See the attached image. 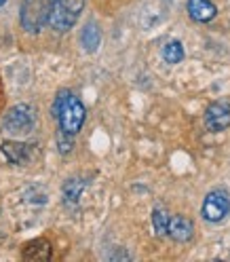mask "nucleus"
Returning <instances> with one entry per match:
<instances>
[{
  "mask_svg": "<svg viewBox=\"0 0 230 262\" xmlns=\"http://www.w3.org/2000/svg\"><path fill=\"white\" fill-rule=\"evenodd\" d=\"M24 260H51V243L47 239H34L26 243L24 248Z\"/></svg>",
  "mask_w": 230,
  "mask_h": 262,
  "instance_id": "nucleus-10",
  "label": "nucleus"
},
{
  "mask_svg": "<svg viewBox=\"0 0 230 262\" xmlns=\"http://www.w3.org/2000/svg\"><path fill=\"white\" fill-rule=\"evenodd\" d=\"M0 150L9 159L13 165H28L32 155H34V144H24V142H3Z\"/></svg>",
  "mask_w": 230,
  "mask_h": 262,
  "instance_id": "nucleus-6",
  "label": "nucleus"
},
{
  "mask_svg": "<svg viewBox=\"0 0 230 262\" xmlns=\"http://www.w3.org/2000/svg\"><path fill=\"white\" fill-rule=\"evenodd\" d=\"M163 59L167 63H179L184 59V47L177 40H169L165 47H163Z\"/></svg>",
  "mask_w": 230,
  "mask_h": 262,
  "instance_id": "nucleus-13",
  "label": "nucleus"
},
{
  "mask_svg": "<svg viewBox=\"0 0 230 262\" xmlns=\"http://www.w3.org/2000/svg\"><path fill=\"white\" fill-rule=\"evenodd\" d=\"M5 3H7V0H0V7H5Z\"/></svg>",
  "mask_w": 230,
  "mask_h": 262,
  "instance_id": "nucleus-16",
  "label": "nucleus"
},
{
  "mask_svg": "<svg viewBox=\"0 0 230 262\" xmlns=\"http://www.w3.org/2000/svg\"><path fill=\"white\" fill-rule=\"evenodd\" d=\"M192 233H194V224H192L188 218L175 216V218L169 220V233H167V235H169L173 241L186 243V241L192 239Z\"/></svg>",
  "mask_w": 230,
  "mask_h": 262,
  "instance_id": "nucleus-9",
  "label": "nucleus"
},
{
  "mask_svg": "<svg viewBox=\"0 0 230 262\" xmlns=\"http://www.w3.org/2000/svg\"><path fill=\"white\" fill-rule=\"evenodd\" d=\"M85 188H87V182H85L83 178H72V180H68V182L63 184V196H65V203L76 205L80 192H83Z\"/></svg>",
  "mask_w": 230,
  "mask_h": 262,
  "instance_id": "nucleus-12",
  "label": "nucleus"
},
{
  "mask_svg": "<svg viewBox=\"0 0 230 262\" xmlns=\"http://www.w3.org/2000/svg\"><path fill=\"white\" fill-rule=\"evenodd\" d=\"M230 211V199L224 190H211L203 201V218L209 222H222Z\"/></svg>",
  "mask_w": 230,
  "mask_h": 262,
  "instance_id": "nucleus-5",
  "label": "nucleus"
},
{
  "mask_svg": "<svg viewBox=\"0 0 230 262\" xmlns=\"http://www.w3.org/2000/svg\"><path fill=\"white\" fill-rule=\"evenodd\" d=\"M80 42H83L85 51L93 53L95 49L100 47V42H102V32H100V28H97L95 24H87L85 30H83V34H80Z\"/></svg>",
  "mask_w": 230,
  "mask_h": 262,
  "instance_id": "nucleus-11",
  "label": "nucleus"
},
{
  "mask_svg": "<svg viewBox=\"0 0 230 262\" xmlns=\"http://www.w3.org/2000/svg\"><path fill=\"white\" fill-rule=\"evenodd\" d=\"M51 114L59 121V129L68 131V134L74 136V134L80 131V127H83L87 110H85L83 102H80L72 91L61 89L55 95V102L51 106Z\"/></svg>",
  "mask_w": 230,
  "mask_h": 262,
  "instance_id": "nucleus-1",
  "label": "nucleus"
},
{
  "mask_svg": "<svg viewBox=\"0 0 230 262\" xmlns=\"http://www.w3.org/2000/svg\"><path fill=\"white\" fill-rule=\"evenodd\" d=\"M188 15L194 21L207 24L218 15V9L211 0H188Z\"/></svg>",
  "mask_w": 230,
  "mask_h": 262,
  "instance_id": "nucleus-8",
  "label": "nucleus"
},
{
  "mask_svg": "<svg viewBox=\"0 0 230 262\" xmlns=\"http://www.w3.org/2000/svg\"><path fill=\"white\" fill-rule=\"evenodd\" d=\"M36 125V112L32 106L28 104H19L13 106L3 119V129L7 131L9 136H28Z\"/></svg>",
  "mask_w": 230,
  "mask_h": 262,
  "instance_id": "nucleus-4",
  "label": "nucleus"
},
{
  "mask_svg": "<svg viewBox=\"0 0 230 262\" xmlns=\"http://www.w3.org/2000/svg\"><path fill=\"white\" fill-rule=\"evenodd\" d=\"M169 220H171V218L167 216L165 209L156 207V209L152 211V226H154V233H156L158 237H163V235L169 233Z\"/></svg>",
  "mask_w": 230,
  "mask_h": 262,
  "instance_id": "nucleus-14",
  "label": "nucleus"
},
{
  "mask_svg": "<svg viewBox=\"0 0 230 262\" xmlns=\"http://www.w3.org/2000/svg\"><path fill=\"white\" fill-rule=\"evenodd\" d=\"M83 9H85V0H53L49 26L55 32H68L78 21Z\"/></svg>",
  "mask_w": 230,
  "mask_h": 262,
  "instance_id": "nucleus-3",
  "label": "nucleus"
},
{
  "mask_svg": "<svg viewBox=\"0 0 230 262\" xmlns=\"http://www.w3.org/2000/svg\"><path fill=\"white\" fill-rule=\"evenodd\" d=\"M205 125L211 131H224L230 127V106L224 102H213L205 110Z\"/></svg>",
  "mask_w": 230,
  "mask_h": 262,
  "instance_id": "nucleus-7",
  "label": "nucleus"
},
{
  "mask_svg": "<svg viewBox=\"0 0 230 262\" xmlns=\"http://www.w3.org/2000/svg\"><path fill=\"white\" fill-rule=\"evenodd\" d=\"M51 9H53V0H24L19 11L21 28L28 34H38L44 28V24H49Z\"/></svg>",
  "mask_w": 230,
  "mask_h": 262,
  "instance_id": "nucleus-2",
  "label": "nucleus"
},
{
  "mask_svg": "<svg viewBox=\"0 0 230 262\" xmlns=\"http://www.w3.org/2000/svg\"><path fill=\"white\" fill-rule=\"evenodd\" d=\"M57 144H59V150L65 155V152H70L72 150V146H74V142H72V134H68V131H59L57 134Z\"/></svg>",
  "mask_w": 230,
  "mask_h": 262,
  "instance_id": "nucleus-15",
  "label": "nucleus"
}]
</instances>
